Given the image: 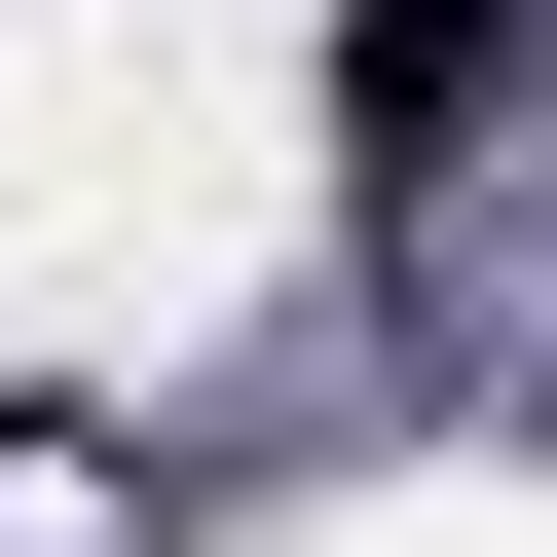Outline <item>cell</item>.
I'll return each instance as SVG.
<instances>
[{"mask_svg":"<svg viewBox=\"0 0 557 557\" xmlns=\"http://www.w3.org/2000/svg\"><path fill=\"white\" fill-rule=\"evenodd\" d=\"M483 75H520V0H335V186H446Z\"/></svg>","mask_w":557,"mask_h":557,"instance_id":"1","label":"cell"}]
</instances>
